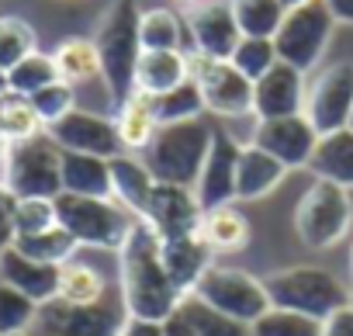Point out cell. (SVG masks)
<instances>
[{"instance_id":"f5cc1de1","label":"cell","mask_w":353,"mask_h":336,"mask_svg":"<svg viewBox=\"0 0 353 336\" xmlns=\"http://www.w3.org/2000/svg\"><path fill=\"white\" fill-rule=\"evenodd\" d=\"M346 128H350V132H353V111H350V121H346Z\"/></svg>"},{"instance_id":"f35d334b","label":"cell","mask_w":353,"mask_h":336,"mask_svg":"<svg viewBox=\"0 0 353 336\" xmlns=\"http://www.w3.org/2000/svg\"><path fill=\"white\" fill-rule=\"evenodd\" d=\"M246 80H260V77H267L281 59H277V49H274V39H246L243 35V42L236 46V52H232V59H229Z\"/></svg>"},{"instance_id":"11a10c76","label":"cell","mask_w":353,"mask_h":336,"mask_svg":"<svg viewBox=\"0 0 353 336\" xmlns=\"http://www.w3.org/2000/svg\"><path fill=\"white\" fill-rule=\"evenodd\" d=\"M8 336H28V333H8Z\"/></svg>"},{"instance_id":"816d5d0a","label":"cell","mask_w":353,"mask_h":336,"mask_svg":"<svg viewBox=\"0 0 353 336\" xmlns=\"http://www.w3.org/2000/svg\"><path fill=\"white\" fill-rule=\"evenodd\" d=\"M0 104H4V94H0ZM0 146H4V128H0Z\"/></svg>"},{"instance_id":"e575fe53","label":"cell","mask_w":353,"mask_h":336,"mask_svg":"<svg viewBox=\"0 0 353 336\" xmlns=\"http://www.w3.org/2000/svg\"><path fill=\"white\" fill-rule=\"evenodd\" d=\"M152 104H156V118H159V125L194 121V118H201V111H205V97H201V90H198L194 80H184L181 87H173V90L152 97Z\"/></svg>"},{"instance_id":"44dd1931","label":"cell","mask_w":353,"mask_h":336,"mask_svg":"<svg viewBox=\"0 0 353 336\" xmlns=\"http://www.w3.org/2000/svg\"><path fill=\"white\" fill-rule=\"evenodd\" d=\"M163 264H166L173 284L181 288V295H191L194 284L201 281V274L215 264V253L201 239V233H194V236H181V239H163Z\"/></svg>"},{"instance_id":"60d3db41","label":"cell","mask_w":353,"mask_h":336,"mask_svg":"<svg viewBox=\"0 0 353 336\" xmlns=\"http://www.w3.org/2000/svg\"><path fill=\"white\" fill-rule=\"evenodd\" d=\"M14 226L18 236H39L59 226L56 215V198H18L14 205Z\"/></svg>"},{"instance_id":"d6a6232c","label":"cell","mask_w":353,"mask_h":336,"mask_svg":"<svg viewBox=\"0 0 353 336\" xmlns=\"http://www.w3.org/2000/svg\"><path fill=\"white\" fill-rule=\"evenodd\" d=\"M14 250H21L25 257H32V260H39V264L63 267V264L73 260V253L80 250V243H77L63 226H56V229L39 233V236H18V239H14Z\"/></svg>"},{"instance_id":"1f68e13d","label":"cell","mask_w":353,"mask_h":336,"mask_svg":"<svg viewBox=\"0 0 353 336\" xmlns=\"http://www.w3.org/2000/svg\"><path fill=\"white\" fill-rule=\"evenodd\" d=\"M56 298L73 302V305H94L104 298V274L90 264L70 260L59 267V295Z\"/></svg>"},{"instance_id":"b9f144b4","label":"cell","mask_w":353,"mask_h":336,"mask_svg":"<svg viewBox=\"0 0 353 336\" xmlns=\"http://www.w3.org/2000/svg\"><path fill=\"white\" fill-rule=\"evenodd\" d=\"M28 101L35 104V111H39L42 125L49 128V125H56L59 118H66V115L77 108V90H73V83H66V80H56V83H49L46 90L32 94Z\"/></svg>"},{"instance_id":"30bf717a","label":"cell","mask_w":353,"mask_h":336,"mask_svg":"<svg viewBox=\"0 0 353 336\" xmlns=\"http://www.w3.org/2000/svg\"><path fill=\"white\" fill-rule=\"evenodd\" d=\"M128 312L125 305H114L108 298L94 305H73L63 298H52L39 305L28 336H118Z\"/></svg>"},{"instance_id":"f546056e","label":"cell","mask_w":353,"mask_h":336,"mask_svg":"<svg viewBox=\"0 0 353 336\" xmlns=\"http://www.w3.org/2000/svg\"><path fill=\"white\" fill-rule=\"evenodd\" d=\"M232 14L246 39H274L288 8L281 0H232Z\"/></svg>"},{"instance_id":"5bb4252c","label":"cell","mask_w":353,"mask_h":336,"mask_svg":"<svg viewBox=\"0 0 353 336\" xmlns=\"http://www.w3.org/2000/svg\"><path fill=\"white\" fill-rule=\"evenodd\" d=\"M184 25L191 49L212 59H232L236 46L243 42L239 21L232 14V0H201V4L184 11Z\"/></svg>"},{"instance_id":"83f0119b","label":"cell","mask_w":353,"mask_h":336,"mask_svg":"<svg viewBox=\"0 0 353 336\" xmlns=\"http://www.w3.org/2000/svg\"><path fill=\"white\" fill-rule=\"evenodd\" d=\"M139 39L142 49H163V52H188L184 39H188V25L184 18L170 11V8H149L142 11L139 21Z\"/></svg>"},{"instance_id":"9f6ffc18","label":"cell","mask_w":353,"mask_h":336,"mask_svg":"<svg viewBox=\"0 0 353 336\" xmlns=\"http://www.w3.org/2000/svg\"><path fill=\"white\" fill-rule=\"evenodd\" d=\"M350 305H353V288H350Z\"/></svg>"},{"instance_id":"7402d4cb","label":"cell","mask_w":353,"mask_h":336,"mask_svg":"<svg viewBox=\"0 0 353 336\" xmlns=\"http://www.w3.org/2000/svg\"><path fill=\"white\" fill-rule=\"evenodd\" d=\"M284 177H288V166L281 159H274L260 146L246 142L243 156H239V174H236V201H260L274 188H281Z\"/></svg>"},{"instance_id":"6da1fadb","label":"cell","mask_w":353,"mask_h":336,"mask_svg":"<svg viewBox=\"0 0 353 336\" xmlns=\"http://www.w3.org/2000/svg\"><path fill=\"white\" fill-rule=\"evenodd\" d=\"M118 281L121 305L135 319L166 322L184 302L181 288L173 284L163 264V239L145 219H135L125 246L118 250Z\"/></svg>"},{"instance_id":"4dcf8cb0","label":"cell","mask_w":353,"mask_h":336,"mask_svg":"<svg viewBox=\"0 0 353 336\" xmlns=\"http://www.w3.org/2000/svg\"><path fill=\"white\" fill-rule=\"evenodd\" d=\"M59 80V70H56V59L49 52H32L25 56L18 66L8 70V94H18V97H32L39 90H46L49 83Z\"/></svg>"},{"instance_id":"f6af8a7d","label":"cell","mask_w":353,"mask_h":336,"mask_svg":"<svg viewBox=\"0 0 353 336\" xmlns=\"http://www.w3.org/2000/svg\"><path fill=\"white\" fill-rule=\"evenodd\" d=\"M118 336H163V322H149V319H135V315H128Z\"/></svg>"},{"instance_id":"7bdbcfd3","label":"cell","mask_w":353,"mask_h":336,"mask_svg":"<svg viewBox=\"0 0 353 336\" xmlns=\"http://www.w3.org/2000/svg\"><path fill=\"white\" fill-rule=\"evenodd\" d=\"M14 205H18V198L0 184V253L4 250H11L14 246V239H18V226H14Z\"/></svg>"},{"instance_id":"ee69618b","label":"cell","mask_w":353,"mask_h":336,"mask_svg":"<svg viewBox=\"0 0 353 336\" xmlns=\"http://www.w3.org/2000/svg\"><path fill=\"white\" fill-rule=\"evenodd\" d=\"M322 336H353V305H343L322 319Z\"/></svg>"},{"instance_id":"f1b7e54d","label":"cell","mask_w":353,"mask_h":336,"mask_svg":"<svg viewBox=\"0 0 353 336\" xmlns=\"http://www.w3.org/2000/svg\"><path fill=\"white\" fill-rule=\"evenodd\" d=\"M52 59H56L59 80H66V83H73V87H77V83H87V80H94V77H101V56H97L94 39H80V35L63 39V42L56 46Z\"/></svg>"},{"instance_id":"ac0fdd59","label":"cell","mask_w":353,"mask_h":336,"mask_svg":"<svg viewBox=\"0 0 353 336\" xmlns=\"http://www.w3.org/2000/svg\"><path fill=\"white\" fill-rule=\"evenodd\" d=\"M305 90H308V77L301 70L288 66V63H277L267 77H260L253 83V115H256V121L305 115Z\"/></svg>"},{"instance_id":"ab89813d","label":"cell","mask_w":353,"mask_h":336,"mask_svg":"<svg viewBox=\"0 0 353 336\" xmlns=\"http://www.w3.org/2000/svg\"><path fill=\"white\" fill-rule=\"evenodd\" d=\"M35 312H39V305L28 295H21L8 281H0V336H8V333H28Z\"/></svg>"},{"instance_id":"7a4b0ae2","label":"cell","mask_w":353,"mask_h":336,"mask_svg":"<svg viewBox=\"0 0 353 336\" xmlns=\"http://www.w3.org/2000/svg\"><path fill=\"white\" fill-rule=\"evenodd\" d=\"M139 21H142V11L135 0H111L94 32V46L101 56V80L114 108L128 94H135V66L142 56Z\"/></svg>"},{"instance_id":"681fc988","label":"cell","mask_w":353,"mask_h":336,"mask_svg":"<svg viewBox=\"0 0 353 336\" xmlns=\"http://www.w3.org/2000/svg\"><path fill=\"white\" fill-rule=\"evenodd\" d=\"M173 4H181V8L188 11V8H194V4H201V0H173Z\"/></svg>"},{"instance_id":"8d00e7d4","label":"cell","mask_w":353,"mask_h":336,"mask_svg":"<svg viewBox=\"0 0 353 336\" xmlns=\"http://www.w3.org/2000/svg\"><path fill=\"white\" fill-rule=\"evenodd\" d=\"M35 49H39V35H35V28L25 18L0 14V70L18 66Z\"/></svg>"},{"instance_id":"74e56055","label":"cell","mask_w":353,"mask_h":336,"mask_svg":"<svg viewBox=\"0 0 353 336\" xmlns=\"http://www.w3.org/2000/svg\"><path fill=\"white\" fill-rule=\"evenodd\" d=\"M250 336H322V322L291 308H270L250 326Z\"/></svg>"},{"instance_id":"7c38bea8","label":"cell","mask_w":353,"mask_h":336,"mask_svg":"<svg viewBox=\"0 0 353 336\" xmlns=\"http://www.w3.org/2000/svg\"><path fill=\"white\" fill-rule=\"evenodd\" d=\"M353 111V63H329L322 66L305 90V118L315 125L319 135L346 128Z\"/></svg>"},{"instance_id":"c3c4849f","label":"cell","mask_w":353,"mask_h":336,"mask_svg":"<svg viewBox=\"0 0 353 336\" xmlns=\"http://www.w3.org/2000/svg\"><path fill=\"white\" fill-rule=\"evenodd\" d=\"M0 94H8V70H0Z\"/></svg>"},{"instance_id":"9a60e30c","label":"cell","mask_w":353,"mask_h":336,"mask_svg":"<svg viewBox=\"0 0 353 336\" xmlns=\"http://www.w3.org/2000/svg\"><path fill=\"white\" fill-rule=\"evenodd\" d=\"M250 142L260 146L263 152H270L274 159H281L288 170H308L312 152L319 146V132L305 115L267 118V121H256Z\"/></svg>"},{"instance_id":"3957f363","label":"cell","mask_w":353,"mask_h":336,"mask_svg":"<svg viewBox=\"0 0 353 336\" xmlns=\"http://www.w3.org/2000/svg\"><path fill=\"white\" fill-rule=\"evenodd\" d=\"M0 184L14 198L63 195V149L49 132L0 146Z\"/></svg>"},{"instance_id":"d590c367","label":"cell","mask_w":353,"mask_h":336,"mask_svg":"<svg viewBox=\"0 0 353 336\" xmlns=\"http://www.w3.org/2000/svg\"><path fill=\"white\" fill-rule=\"evenodd\" d=\"M0 128H4V142H21V139L46 132L35 104L28 97H18V94H4V104H0Z\"/></svg>"},{"instance_id":"e0dca14e","label":"cell","mask_w":353,"mask_h":336,"mask_svg":"<svg viewBox=\"0 0 353 336\" xmlns=\"http://www.w3.org/2000/svg\"><path fill=\"white\" fill-rule=\"evenodd\" d=\"M239 156H243V142H236L225 128H215V139H212L208 159H205L201 177H198V184H194V195H198V201H201L205 212L236 201Z\"/></svg>"},{"instance_id":"bcb514c9","label":"cell","mask_w":353,"mask_h":336,"mask_svg":"<svg viewBox=\"0 0 353 336\" xmlns=\"http://www.w3.org/2000/svg\"><path fill=\"white\" fill-rule=\"evenodd\" d=\"M325 8L336 18V25H353V0H325Z\"/></svg>"},{"instance_id":"5b68a950","label":"cell","mask_w":353,"mask_h":336,"mask_svg":"<svg viewBox=\"0 0 353 336\" xmlns=\"http://www.w3.org/2000/svg\"><path fill=\"white\" fill-rule=\"evenodd\" d=\"M263 288L270 295L274 308H291L312 319H329L336 308L350 305V288L325 267L315 264H294L284 270H274L263 277Z\"/></svg>"},{"instance_id":"db71d44e","label":"cell","mask_w":353,"mask_h":336,"mask_svg":"<svg viewBox=\"0 0 353 336\" xmlns=\"http://www.w3.org/2000/svg\"><path fill=\"white\" fill-rule=\"evenodd\" d=\"M350 274H353V246H350Z\"/></svg>"},{"instance_id":"4fadbf2b","label":"cell","mask_w":353,"mask_h":336,"mask_svg":"<svg viewBox=\"0 0 353 336\" xmlns=\"http://www.w3.org/2000/svg\"><path fill=\"white\" fill-rule=\"evenodd\" d=\"M46 132L56 139V146L63 152H87V156H101V159H114L118 152H125L114 118L97 115V111L73 108L66 118H59Z\"/></svg>"},{"instance_id":"ffe728a7","label":"cell","mask_w":353,"mask_h":336,"mask_svg":"<svg viewBox=\"0 0 353 336\" xmlns=\"http://www.w3.org/2000/svg\"><path fill=\"white\" fill-rule=\"evenodd\" d=\"M111 163V198L128 208L135 219L145 215L149 208V198H152V188H156V177L149 170V163L132 156V152H118Z\"/></svg>"},{"instance_id":"cb8c5ba5","label":"cell","mask_w":353,"mask_h":336,"mask_svg":"<svg viewBox=\"0 0 353 336\" xmlns=\"http://www.w3.org/2000/svg\"><path fill=\"white\" fill-rule=\"evenodd\" d=\"M191 80L188 73V52H163V49H142L135 66V90L159 97L173 87Z\"/></svg>"},{"instance_id":"484cf974","label":"cell","mask_w":353,"mask_h":336,"mask_svg":"<svg viewBox=\"0 0 353 336\" xmlns=\"http://www.w3.org/2000/svg\"><path fill=\"white\" fill-rule=\"evenodd\" d=\"M63 191L111 198V163L87 152H63Z\"/></svg>"},{"instance_id":"603a6c76","label":"cell","mask_w":353,"mask_h":336,"mask_svg":"<svg viewBox=\"0 0 353 336\" xmlns=\"http://www.w3.org/2000/svg\"><path fill=\"white\" fill-rule=\"evenodd\" d=\"M308 170L315 174V181H329V184L353 191V132L336 128V132L319 135Z\"/></svg>"},{"instance_id":"8992f818","label":"cell","mask_w":353,"mask_h":336,"mask_svg":"<svg viewBox=\"0 0 353 336\" xmlns=\"http://www.w3.org/2000/svg\"><path fill=\"white\" fill-rule=\"evenodd\" d=\"M56 215L59 226L90 250H121L135 215H128V208H121L114 198H87V195H59L56 198Z\"/></svg>"},{"instance_id":"4316f807","label":"cell","mask_w":353,"mask_h":336,"mask_svg":"<svg viewBox=\"0 0 353 336\" xmlns=\"http://www.w3.org/2000/svg\"><path fill=\"white\" fill-rule=\"evenodd\" d=\"M201 239L212 246V253H239L250 243V222L243 212H236L232 205L212 208L201 219Z\"/></svg>"},{"instance_id":"ba28073f","label":"cell","mask_w":353,"mask_h":336,"mask_svg":"<svg viewBox=\"0 0 353 336\" xmlns=\"http://www.w3.org/2000/svg\"><path fill=\"white\" fill-rule=\"evenodd\" d=\"M332 32H336V18L329 14L325 0H308V4L288 8V14L274 35L277 59L308 77L322 63V56L332 42Z\"/></svg>"},{"instance_id":"8fae6325","label":"cell","mask_w":353,"mask_h":336,"mask_svg":"<svg viewBox=\"0 0 353 336\" xmlns=\"http://www.w3.org/2000/svg\"><path fill=\"white\" fill-rule=\"evenodd\" d=\"M188 73L205 97V111L219 118L253 115V80H246L229 59H212L188 49Z\"/></svg>"},{"instance_id":"7dc6e473","label":"cell","mask_w":353,"mask_h":336,"mask_svg":"<svg viewBox=\"0 0 353 336\" xmlns=\"http://www.w3.org/2000/svg\"><path fill=\"white\" fill-rule=\"evenodd\" d=\"M163 336H194V329H191V322H188L181 312H173V315L163 322Z\"/></svg>"},{"instance_id":"52a82bcc","label":"cell","mask_w":353,"mask_h":336,"mask_svg":"<svg viewBox=\"0 0 353 336\" xmlns=\"http://www.w3.org/2000/svg\"><path fill=\"white\" fill-rule=\"evenodd\" d=\"M353 226L350 191L329 181H312V188L294 205V233L308 250H329L346 239Z\"/></svg>"},{"instance_id":"277c9868","label":"cell","mask_w":353,"mask_h":336,"mask_svg":"<svg viewBox=\"0 0 353 336\" xmlns=\"http://www.w3.org/2000/svg\"><path fill=\"white\" fill-rule=\"evenodd\" d=\"M212 139H215V128L205 118L159 125V132L149 142V149L142 152V159L149 163V170H152L156 181L194 188L198 177H201V166L208 159Z\"/></svg>"},{"instance_id":"f907efd6","label":"cell","mask_w":353,"mask_h":336,"mask_svg":"<svg viewBox=\"0 0 353 336\" xmlns=\"http://www.w3.org/2000/svg\"><path fill=\"white\" fill-rule=\"evenodd\" d=\"M284 8H298V4H308V0H281Z\"/></svg>"},{"instance_id":"d4e9b609","label":"cell","mask_w":353,"mask_h":336,"mask_svg":"<svg viewBox=\"0 0 353 336\" xmlns=\"http://www.w3.org/2000/svg\"><path fill=\"white\" fill-rule=\"evenodd\" d=\"M114 125H118V135H121V146L125 152H145L149 142L156 139L159 132V118H156V104L149 94L135 90L128 94L118 111H114Z\"/></svg>"},{"instance_id":"d6986e66","label":"cell","mask_w":353,"mask_h":336,"mask_svg":"<svg viewBox=\"0 0 353 336\" xmlns=\"http://www.w3.org/2000/svg\"><path fill=\"white\" fill-rule=\"evenodd\" d=\"M0 281H8L21 295H28L35 305H46L59 295V267L39 264L14 246L0 253Z\"/></svg>"},{"instance_id":"836d02e7","label":"cell","mask_w":353,"mask_h":336,"mask_svg":"<svg viewBox=\"0 0 353 336\" xmlns=\"http://www.w3.org/2000/svg\"><path fill=\"white\" fill-rule=\"evenodd\" d=\"M176 312L191 322L194 336H250V326L222 315L219 308H212L198 295H184V302H181V308H176Z\"/></svg>"},{"instance_id":"9c48e42d","label":"cell","mask_w":353,"mask_h":336,"mask_svg":"<svg viewBox=\"0 0 353 336\" xmlns=\"http://www.w3.org/2000/svg\"><path fill=\"white\" fill-rule=\"evenodd\" d=\"M191 295H198L201 302H208L212 308H219L222 315H229L243 326H253L263 312L274 308L260 277H253L239 267H222V264H212Z\"/></svg>"},{"instance_id":"2e32d148","label":"cell","mask_w":353,"mask_h":336,"mask_svg":"<svg viewBox=\"0 0 353 336\" xmlns=\"http://www.w3.org/2000/svg\"><path fill=\"white\" fill-rule=\"evenodd\" d=\"M142 219L159 233V239H181V236L201 233L205 208H201L194 188H181V184H163V181H156L152 198H149V208H145Z\"/></svg>"}]
</instances>
